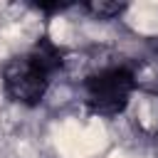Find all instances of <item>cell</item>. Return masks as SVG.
Masks as SVG:
<instances>
[{"mask_svg": "<svg viewBox=\"0 0 158 158\" xmlns=\"http://www.w3.org/2000/svg\"><path fill=\"white\" fill-rule=\"evenodd\" d=\"M67 49L57 44L49 35L35 40L32 47L10 57L2 64V91L12 104L20 106H37L47 96L54 77L64 69Z\"/></svg>", "mask_w": 158, "mask_h": 158, "instance_id": "cell-1", "label": "cell"}, {"mask_svg": "<svg viewBox=\"0 0 158 158\" xmlns=\"http://www.w3.org/2000/svg\"><path fill=\"white\" fill-rule=\"evenodd\" d=\"M136 89H138V74L136 67L128 62L104 64L89 72L81 81L84 106L89 109V114L104 118H114L123 114Z\"/></svg>", "mask_w": 158, "mask_h": 158, "instance_id": "cell-2", "label": "cell"}, {"mask_svg": "<svg viewBox=\"0 0 158 158\" xmlns=\"http://www.w3.org/2000/svg\"><path fill=\"white\" fill-rule=\"evenodd\" d=\"M84 10L99 20H111V17L121 15L126 10V5L123 2H89V5H84Z\"/></svg>", "mask_w": 158, "mask_h": 158, "instance_id": "cell-3", "label": "cell"}]
</instances>
